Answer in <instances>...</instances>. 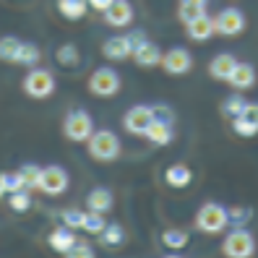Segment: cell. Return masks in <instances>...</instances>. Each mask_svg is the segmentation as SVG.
I'll return each instance as SVG.
<instances>
[{
  "label": "cell",
  "instance_id": "3957f363",
  "mask_svg": "<svg viewBox=\"0 0 258 258\" xmlns=\"http://www.w3.org/2000/svg\"><path fill=\"white\" fill-rule=\"evenodd\" d=\"M24 92L32 99H47L55 92V76L44 68H32L24 76Z\"/></svg>",
  "mask_w": 258,
  "mask_h": 258
},
{
  "label": "cell",
  "instance_id": "8d00e7d4",
  "mask_svg": "<svg viewBox=\"0 0 258 258\" xmlns=\"http://www.w3.org/2000/svg\"><path fill=\"white\" fill-rule=\"evenodd\" d=\"M240 115L245 117L248 123H253V125L258 128V102H245V107H242Z\"/></svg>",
  "mask_w": 258,
  "mask_h": 258
},
{
  "label": "cell",
  "instance_id": "d4e9b609",
  "mask_svg": "<svg viewBox=\"0 0 258 258\" xmlns=\"http://www.w3.org/2000/svg\"><path fill=\"white\" fill-rule=\"evenodd\" d=\"M21 42L16 37H0V60L3 63H16Z\"/></svg>",
  "mask_w": 258,
  "mask_h": 258
},
{
  "label": "cell",
  "instance_id": "277c9868",
  "mask_svg": "<svg viewBox=\"0 0 258 258\" xmlns=\"http://www.w3.org/2000/svg\"><path fill=\"white\" fill-rule=\"evenodd\" d=\"M222 253L230 255V258H250L255 253V240L248 230L242 227H235V230L224 237L222 242Z\"/></svg>",
  "mask_w": 258,
  "mask_h": 258
},
{
  "label": "cell",
  "instance_id": "484cf974",
  "mask_svg": "<svg viewBox=\"0 0 258 258\" xmlns=\"http://www.w3.org/2000/svg\"><path fill=\"white\" fill-rule=\"evenodd\" d=\"M99 235H102V242H104V245H110V248L123 245V242H125V232H123V227H120V224H104V230Z\"/></svg>",
  "mask_w": 258,
  "mask_h": 258
},
{
  "label": "cell",
  "instance_id": "e0dca14e",
  "mask_svg": "<svg viewBox=\"0 0 258 258\" xmlns=\"http://www.w3.org/2000/svg\"><path fill=\"white\" fill-rule=\"evenodd\" d=\"M237 60L230 55V52H219L217 57H211V63H209V76L214 81H227V76H230V71L235 68Z\"/></svg>",
  "mask_w": 258,
  "mask_h": 258
},
{
  "label": "cell",
  "instance_id": "1f68e13d",
  "mask_svg": "<svg viewBox=\"0 0 258 258\" xmlns=\"http://www.w3.org/2000/svg\"><path fill=\"white\" fill-rule=\"evenodd\" d=\"M19 172H21V177H24V188H39L42 167H37V164H24Z\"/></svg>",
  "mask_w": 258,
  "mask_h": 258
},
{
  "label": "cell",
  "instance_id": "4fadbf2b",
  "mask_svg": "<svg viewBox=\"0 0 258 258\" xmlns=\"http://www.w3.org/2000/svg\"><path fill=\"white\" fill-rule=\"evenodd\" d=\"M185 26H188V37H190L193 42H206V39L214 37V19L206 16V13L196 16V19L188 21Z\"/></svg>",
  "mask_w": 258,
  "mask_h": 258
},
{
  "label": "cell",
  "instance_id": "e575fe53",
  "mask_svg": "<svg viewBox=\"0 0 258 258\" xmlns=\"http://www.w3.org/2000/svg\"><path fill=\"white\" fill-rule=\"evenodd\" d=\"M151 115H154V120H159V123H167V125L175 123V112H172V107H167V104H151Z\"/></svg>",
  "mask_w": 258,
  "mask_h": 258
},
{
  "label": "cell",
  "instance_id": "f1b7e54d",
  "mask_svg": "<svg viewBox=\"0 0 258 258\" xmlns=\"http://www.w3.org/2000/svg\"><path fill=\"white\" fill-rule=\"evenodd\" d=\"M57 63L60 66H76V63H79V50H76V44H60V47H57Z\"/></svg>",
  "mask_w": 258,
  "mask_h": 258
},
{
  "label": "cell",
  "instance_id": "30bf717a",
  "mask_svg": "<svg viewBox=\"0 0 258 258\" xmlns=\"http://www.w3.org/2000/svg\"><path fill=\"white\" fill-rule=\"evenodd\" d=\"M154 120V115H151V104H136V107H131L123 117V128L133 136H144V131L149 128V123Z\"/></svg>",
  "mask_w": 258,
  "mask_h": 258
},
{
  "label": "cell",
  "instance_id": "4316f807",
  "mask_svg": "<svg viewBox=\"0 0 258 258\" xmlns=\"http://www.w3.org/2000/svg\"><path fill=\"white\" fill-rule=\"evenodd\" d=\"M104 224H107V222L102 219V211H92V209L84 211V227H81V230L92 232V235H99L104 230Z\"/></svg>",
  "mask_w": 258,
  "mask_h": 258
},
{
  "label": "cell",
  "instance_id": "83f0119b",
  "mask_svg": "<svg viewBox=\"0 0 258 258\" xmlns=\"http://www.w3.org/2000/svg\"><path fill=\"white\" fill-rule=\"evenodd\" d=\"M0 185H3L6 193L26 190V188H24V177H21V172H0Z\"/></svg>",
  "mask_w": 258,
  "mask_h": 258
},
{
  "label": "cell",
  "instance_id": "44dd1931",
  "mask_svg": "<svg viewBox=\"0 0 258 258\" xmlns=\"http://www.w3.org/2000/svg\"><path fill=\"white\" fill-rule=\"evenodd\" d=\"M86 206L92 209V211H110L112 209V193L107 188H94L92 193L86 196Z\"/></svg>",
  "mask_w": 258,
  "mask_h": 258
},
{
  "label": "cell",
  "instance_id": "ba28073f",
  "mask_svg": "<svg viewBox=\"0 0 258 258\" xmlns=\"http://www.w3.org/2000/svg\"><path fill=\"white\" fill-rule=\"evenodd\" d=\"M39 190L47 193V196H60L68 190V172L57 164L50 167H42V175H39Z\"/></svg>",
  "mask_w": 258,
  "mask_h": 258
},
{
  "label": "cell",
  "instance_id": "d6a6232c",
  "mask_svg": "<svg viewBox=\"0 0 258 258\" xmlns=\"http://www.w3.org/2000/svg\"><path fill=\"white\" fill-rule=\"evenodd\" d=\"M60 219H63V224L71 227V230H81L84 227V211L81 209H66L63 214H60Z\"/></svg>",
  "mask_w": 258,
  "mask_h": 258
},
{
  "label": "cell",
  "instance_id": "7c38bea8",
  "mask_svg": "<svg viewBox=\"0 0 258 258\" xmlns=\"http://www.w3.org/2000/svg\"><path fill=\"white\" fill-rule=\"evenodd\" d=\"M131 57L136 60V66H141V68H154V66L162 63V50L157 47L154 42L146 39V42H141L139 47L131 52Z\"/></svg>",
  "mask_w": 258,
  "mask_h": 258
},
{
  "label": "cell",
  "instance_id": "d590c367",
  "mask_svg": "<svg viewBox=\"0 0 258 258\" xmlns=\"http://www.w3.org/2000/svg\"><path fill=\"white\" fill-rule=\"evenodd\" d=\"M248 219H250V211H248V209H242V206H237V209H227V224L242 227Z\"/></svg>",
  "mask_w": 258,
  "mask_h": 258
},
{
  "label": "cell",
  "instance_id": "5b68a950",
  "mask_svg": "<svg viewBox=\"0 0 258 258\" xmlns=\"http://www.w3.org/2000/svg\"><path fill=\"white\" fill-rule=\"evenodd\" d=\"M89 92L94 97L110 99L120 92V76L115 68H97L92 76H89Z\"/></svg>",
  "mask_w": 258,
  "mask_h": 258
},
{
  "label": "cell",
  "instance_id": "60d3db41",
  "mask_svg": "<svg viewBox=\"0 0 258 258\" xmlns=\"http://www.w3.org/2000/svg\"><path fill=\"white\" fill-rule=\"evenodd\" d=\"M0 196H6V190H3V185H0Z\"/></svg>",
  "mask_w": 258,
  "mask_h": 258
},
{
  "label": "cell",
  "instance_id": "ffe728a7",
  "mask_svg": "<svg viewBox=\"0 0 258 258\" xmlns=\"http://www.w3.org/2000/svg\"><path fill=\"white\" fill-rule=\"evenodd\" d=\"M206 3H209V0H180V3H177V19L183 24L193 21L196 16L206 13Z\"/></svg>",
  "mask_w": 258,
  "mask_h": 258
},
{
  "label": "cell",
  "instance_id": "8992f818",
  "mask_svg": "<svg viewBox=\"0 0 258 258\" xmlns=\"http://www.w3.org/2000/svg\"><path fill=\"white\" fill-rule=\"evenodd\" d=\"M63 133H66V139L68 141H86L89 136L94 133V123H92V115L84 112V110H73L68 112L66 117V123H63Z\"/></svg>",
  "mask_w": 258,
  "mask_h": 258
},
{
  "label": "cell",
  "instance_id": "8fae6325",
  "mask_svg": "<svg viewBox=\"0 0 258 258\" xmlns=\"http://www.w3.org/2000/svg\"><path fill=\"white\" fill-rule=\"evenodd\" d=\"M102 13H104V21H107L110 26H115V29H123V26H128L133 21V6L128 3V0H112Z\"/></svg>",
  "mask_w": 258,
  "mask_h": 258
},
{
  "label": "cell",
  "instance_id": "f35d334b",
  "mask_svg": "<svg viewBox=\"0 0 258 258\" xmlns=\"http://www.w3.org/2000/svg\"><path fill=\"white\" fill-rule=\"evenodd\" d=\"M128 42H131V47L136 50L141 42H146V37H144V32H133V34H128Z\"/></svg>",
  "mask_w": 258,
  "mask_h": 258
},
{
  "label": "cell",
  "instance_id": "7402d4cb",
  "mask_svg": "<svg viewBox=\"0 0 258 258\" xmlns=\"http://www.w3.org/2000/svg\"><path fill=\"white\" fill-rule=\"evenodd\" d=\"M60 16L68 21H79L86 16V0H57Z\"/></svg>",
  "mask_w": 258,
  "mask_h": 258
},
{
  "label": "cell",
  "instance_id": "ab89813d",
  "mask_svg": "<svg viewBox=\"0 0 258 258\" xmlns=\"http://www.w3.org/2000/svg\"><path fill=\"white\" fill-rule=\"evenodd\" d=\"M86 3L92 6L94 11H104V8H107V6L112 3V0H86Z\"/></svg>",
  "mask_w": 258,
  "mask_h": 258
},
{
  "label": "cell",
  "instance_id": "5bb4252c",
  "mask_svg": "<svg viewBox=\"0 0 258 258\" xmlns=\"http://www.w3.org/2000/svg\"><path fill=\"white\" fill-rule=\"evenodd\" d=\"M131 52H133V47H131V42H128V37H110L107 42L102 44V55L107 57V60H125V57H131Z\"/></svg>",
  "mask_w": 258,
  "mask_h": 258
},
{
  "label": "cell",
  "instance_id": "2e32d148",
  "mask_svg": "<svg viewBox=\"0 0 258 258\" xmlns=\"http://www.w3.org/2000/svg\"><path fill=\"white\" fill-rule=\"evenodd\" d=\"M144 139H146L149 144H154V146H167V144H172V125L159 123V120H151L149 128L144 131Z\"/></svg>",
  "mask_w": 258,
  "mask_h": 258
},
{
  "label": "cell",
  "instance_id": "74e56055",
  "mask_svg": "<svg viewBox=\"0 0 258 258\" xmlns=\"http://www.w3.org/2000/svg\"><path fill=\"white\" fill-rule=\"evenodd\" d=\"M66 255H73V258H92V255H94V250L89 248L86 242H76V245H73Z\"/></svg>",
  "mask_w": 258,
  "mask_h": 258
},
{
  "label": "cell",
  "instance_id": "7a4b0ae2",
  "mask_svg": "<svg viewBox=\"0 0 258 258\" xmlns=\"http://www.w3.org/2000/svg\"><path fill=\"white\" fill-rule=\"evenodd\" d=\"M89 144V154H92L97 162H115L120 154V139L112 131H94L92 136L86 139Z\"/></svg>",
  "mask_w": 258,
  "mask_h": 258
},
{
  "label": "cell",
  "instance_id": "d6986e66",
  "mask_svg": "<svg viewBox=\"0 0 258 258\" xmlns=\"http://www.w3.org/2000/svg\"><path fill=\"white\" fill-rule=\"evenodd\" d=\"M164 180H167V185H172V188H185V185H190L193 172L185 164H170L164 172Z\"/></svg>",
  "mask_w": 258,
  "mask_h": 258
},
{
  "label": "cell",
  "instance_id": "cb8c5ba5",
  "mask_svg": "<svg viewBox=\"0 0 258 258\" xmlns=\"http://www.w3.org/2000/svg\"><path fill=\"white\" fill-rule=\"evenodd\" d=\"M39 57H42V52H39L37 44H32V42H21V47H19V57H16V63H19V66H29V68H34V66L39 63Z\"/></svg>",
  "mask_w": 258,
  "mask_h": 258
},
{
  "label": "cell",
  "instance_id": "836d02e7",
  "mask_svg": "<svg viewBox=\"0 0 258 258\" xmlns=\"http://www.w3.org/2000/svg\"><path fill=\"white\" fill-rule=\"evenodd\" d=\"M232 128H235V133L237 136H245V139H253V136L258 133V128L253 125V123H248L242 115H237V117H232Z\"/></svg>",
  "mask_w": 258,
  "mask_h": 258
},
{
  "label": "cell",
  "instance_id": "4dcf8cb0",
  "mask_svg": "<svg viewBox=\"0 0 258 258\" xmlns=\"http://www.w3.org/2000/svg\"><path fill=\"white\" fill-rule=\"evenodd\" d=\"M242 107H245V97L242 94H232V97H227L222 102V112L230 115V117H237L242 112Z\"/></svg>",
  "mask_w": 258,
  "mask_h": 258
},
{
  "label": "cell",
  "instance_id": "ac0fdd59",
  "mask_svg": "<svg viewBox=\"0 0 258 258\" xmlns=\"http://www.w3.org/2000/svg\"><path fill=\"white\" fill-rule=\"evenodd\" d=\"M47 242H50V248L52 250H57V253H68L73 245H76V242H79V240H76V235H73V230H71V227H57V230H52L50 232V237H47Z\"/></svg>",
  "mask_w": 258,
  "mask_h": 258
},
{
  "label": "cell",
  "instance_id": "52a82bcc",
  "mask_svg": "<svg viewBox=\"0 0 258 258\" xmlns=\"http://www.w3.org/2000/svg\"><path fill=\"white\" fill-rule=\"evenodd\" d=\"M245 32V13L240 8H224L214 19V34L222 37H237Z\"/></svg>",
  "mask_w": 258,
  "mask_h": 258
},
{
  "label": "cell",
  "instance_id": "9c48e42d",
  "mask_svg": "<svg viewBox=\"0 0 258 258\" xmlns=\"http://www.w3.org/2000/svg\"><path fill=\"white\" fill-rule=\"evenodd\" d=\"M170 76H185L193 68V55L185 47H172L170 52L162 55V63H159Z\"/></svg>",
  "mask_w": 258,
  "mask_h": 258
},
{
  "label": "cell",
  "instance_id": "9a60e30c",
  "mask_svg": "<svg viewBox=\"0 0 258 258\" xmlns=\"http://www.w3.org/2000/svg\"><path fill=\"white\" fill-rule=\"evenodd\" d=\"M227 81L235 89H250V86H255V68L250 63H235V68L227 76Z\"/></svg>",
  "mask_w": 258,
  "mask_h": 258
},
{
  "label": "cell",
  "instance_id": "6da1fadb",
  "mask_svg": "<svg viewBox=\"0 0 258 258\" xmlns=\"http://www.w3.org/2000/svg\"><path fill=\"white\" fill-rule=\"evenodd\" d=\"M227 227V209L217 201L204 204L199 211H196V230L204 235H219Z\"/></svg>",
  "mask_w": 258,
  "mask_h": 258
},
{
  "label": "cell",
  "instance_id": "603a6c76",
  "mask_svg": "<svg viewBox=\"0 0 258 258\" xmlns=\"http://www.w3.org/2000/svg\"><path fill=\"white\" fill-rule=\"evenodd\" d=\"M162 242L167 248H172V250H180V248L188 245V232L180 230V227H170V230L162 232Z\"/></svg>",
  "mask_w": 258,
  "mask_h": 258
},
{
  "label": "cell",
  "instance_id": "f546056e",
  "mask_svg": "<svg viewBox=\"0 0 258 258\" xmlns=\"http://www.w3.org/2000/svg\"><path fill=\"white\" fill-rule=\"evenodd\" d=\"M8 206L13 211H29L32 209V196L26 190H16V193H8Z\"/></svg>",
  "mask_w": 258,
  "mask_h": 258
}]
</instances>
